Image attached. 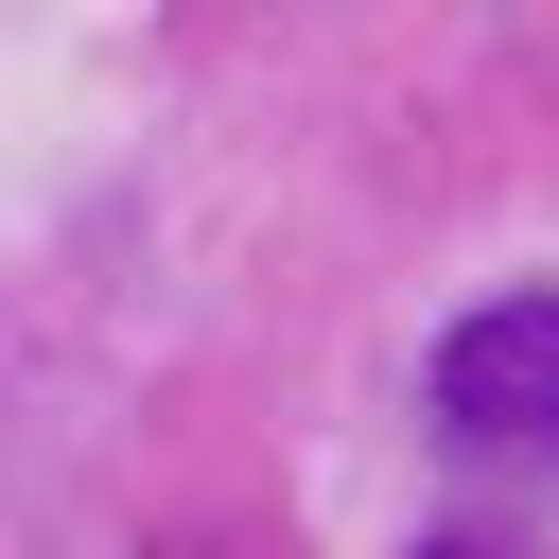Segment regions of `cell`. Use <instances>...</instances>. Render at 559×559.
Here are the masks:
<instances>
[{
  "mask_svg": "<svg viewBox=\"0 0 559 559\" xmlns=\"http://www.w3.org/2000/svg\"><path fill=\"white\" fill-rule=\"evenodd\" d=\"M437 419H454L472 454H542V437H559V297H542V280L437 332Z\"/></svg>",
  "mask_w": 559,
  "mask_h": 559,
  "instance_id": "cell-1",
  "label": "cell"
},
{
  "mask_svg": "<svg viewBox=\"0 0 559 559\" xmlns=\"http://www.w3.org/2000/svg\"><path fill=\"white\" fill-rule=\"evenodd\" d=\"M419 559H507V542H419Z\"/></svg>",
  "mask_w": 559,
  "mask_h": 559,
  "instance_id": "cell-2",
  "label": "cell"
}]
</instances>
